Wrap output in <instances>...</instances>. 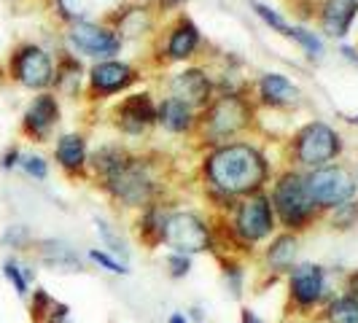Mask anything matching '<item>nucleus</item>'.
I'll use <instances>...</instances> for the list:
<instances>
[{"instance_id": "nucleus-2", "label": "nucleus", "mask_w": 358, "mask_h": 323, "mask_svg": "<svg viewBox=\"0 0 358 323\" xmlns=\"http://www.w3.org/2000/svg\"><path fill=\"white\" fill-rule=\"evenodd\" d=\"M269 202H272V210H275V221H280V227L288 232L307 229L318 215V208L313 205V199L307 194L305 178L299 173L280 175L275 189H272Z\"/></svg>"}, {"instance_id": "nucleus-23", "label": "nucleus", "mask_w": 358, "mask_h": 323, "mask_svg": "<svg viewBox=\"0 0 358 323\" xmlns=\"http://www.w3.org/2000/svg\"><path fill=\"white\" fill-rule=\"evenodd\" d=\"M199 43V33L194 24H189V22H183L178 30L173 33L170 38V46H167V52L173 59H186V57H192L194 49H197Z\"/></svg>"}, {"instance_id": "nucleus-11", "label": "nucleus", "mask_w": 358, "mask_h": 323, "mask_svg": "<svg viewBox=\"0 0 358 323\" xmlns=\"http://www.w3.org/2000/svg\"><path fill=\"white\" fill-rule=\"evenodd\" d=\"M245 122H248V108L243 106L237 97H224L218 106H213L210 119H208L210 129L221 138L237 132L240 127H245Z\"/></svg>"}, {"instance_id": "nucleus-36", "label": "nucleus", "mask_w": 358, "mask_h": 323, "mask_svg": "<svg viewBox=\"0 0 358 323\" xmlns=\"http://www.w3.org/2000/svg\"><path fill=\"white\" fill-rule=\"evenodd\" d=\"M345 294H350V296L358 299V269L348 275V280H345Z\"/></svg>"}, {"instance_id": "nucleus-17", "label": "nucleus", "mask_w": 358, "mask_h": 323, "mask_svg": "<svg viewBox=\"0 0 358 323\" xmlns=\"http://www.w3.org/2000/svg\"><path fill=\"white\" fill-rule=\"evenodd\" d=\"M132 81V71L127 68L124 62H100L92 71V84L94 89L100 92H119L122 87H127Z\"/></svg>"}, {"instance_id": "nucleus-39", "label": "nucleus", "mask_w": 358, "mask_h": 323, "mask_svg": "<svg viewBox=\"0 0 358 323\" xmlns=\"http://www.w3.org/2000/svg\"><path fill=\"white\" fill-rule=\"evenodd\" d=\"M167 323H189V318H186L183 313H173V315L167 318Z\"/></svg>"}, {"instance_id": "nucleus-6", "label": "nucleus", "mask_w": 358, "mask_h": 323, "mask_svg": "<svg viewBox=\"0 0 358 323\" xmlns=\"http://www.w3.org/2000/svg\"><path fill=\"white\" fill-rule=\"evenodd\" d=\"M288 299L302 315L323 307L331 294H329V280H326V269L321 264H294L288 269Z\"/></svg>"}, {"instance_id": "nucleus-20", "label": "nucleus", "mask_w": 358, "mask_h": 323, "mask_svg": "<svg viewBox=\"0 0 358 323\" xmlns=\"http://www.w3.org/2000/svg\"><path fill=\"white\" fill-rule=\"evenodd\" d=\"M57 162L65 170H78L87 162V143L81 135H65L57 143Z\"/></svg>"}, {"instance_id": "nucleus-14", "label": "nucleus", "mask_w": 358, "mask_h": 323, "mask_svg": "<svg viewBox=\"0 0 358 323\" xmlns=\"http://www.w3.org/2000/svg\"><path fill=\"white\" fill-rule=\"evenodd\" d=\"M296 251H299V240H296L294 232H283V234H278V237H272L267 253H264L267 269L272 275L288 272V269L296 264Z\"/></svg>"}, {"instance_id": "nucleus-8", "label": "nucleus", "mask_w": 358, "mask_h": 323, "mask_svg": "<svg viewBox=\"0 0 358 323\" xmlns=\"http://www.w3.org/2000/svg\"><path fill=\"white\" fill-rule=\"evenodd\" d=\"M337 154H340V135L321 122L307 124L296 138V159L305 167H313V170L326 167Z\"/></svg>"}, {"instance_id": "nucleus-26", "label": "nucleus", "mask_w": 358, "mask_h": 323, "mask_svg": "<svg viewBox=\"0 0 358 323\" xmlns=\"http://www.w3.org/2000/svg\"><path fill=\"white\" fill-rule=\"evenodd\" d=\"M54 302H57V299L49 296V291L36 288V291H33V299H30V318H33V323H46Z\"/></svg>"}, {"instance_id": "nucleus-27", "label": "nucleus", "mask_w": 358, "mask_h": 323, "mask_svg": "<svg viewBox=\"0 0 358 323\" xmlns=\"http://www.w3.org/2000/svg\"><path fill=\"white\" fill-rule=\"evenodd\" d=\"M90 259L94 261V264H97V267H103L106 272H110V275H127V272H129L124 261L113 259V256H110V253H106V251H97V248H92Z\"/></svg>"}, {"instance_id": "nucleus-29", "label": "nucleus", "mask_w": 358, "mask_h": 323, "mask_svg": "<svg viewBox=\"0 0 358 323\" xmlns=\"http://www.w3.org/2000/svg\"><path fill=\"white\" fill-rule=\"evenodd\" d=\"M288 36L294 38V41H299V43L307 49L310 57H321L323 46H321V41L313 36V33H307V30H302V27H294V30H288Z\"/></svg>"}, {"instance_id": "nucleus-24", "label": "nucleus", "mask_w": 358, "mask_h": 323, "mask_svg": "<svg viewBox=\"0 0 358 323\" xmlns=\"http://www.w3.org/2000/svg\"><path fill=\"white\" fill-rule=\"evenodd\" d=\"M164 218L167 213H162L159 208H148L141 218V237H143L148 245H159L162 232H164Z\"/></svg>"}, {"instance_id": "nucleus-18", "label": "nucleus", "mask_w": 358, "mask_h": 323, "mask_svg": "<svg viewBox=\"0 0 358 323\" xmlns=\"http://www.w3.org/2000/svg\"><path fill=\"white\" fill-rule=\"evenodd\" d=\"M262 97L272 103V106H291V103H296L299 100V89L288 81L286 76H280V73H269L262 78Z\"/></svg>"}, {"instance_id": "nucleus-33", "label": "nucleus", "mask_w": 358, "mask_h": 323, "mask_svg": "<svg viewBox=\"0 0 358 323\" xmlns=\"http://www.w3.org/2000/svg\"><path fill=\"white\" fill-rule=\"evenodd\" d=\"M224 278H227V288L232 291V296H243V269L234 267V264H227Z\"/></svg>"}, {"instance_id": "nucleus-5", "label": "nucleus", "mask_w": 358, "mask_h": 323, "mask_svg": "<svg viewBox=\"0 0 358 323\" xmlns=\"http://www.w3.org/2000/svg\"><path fill=\"white\" fill-rule=\"evenodd\" d=\"M305 186L318 210H331L342 202H350L358 189L353 173L345 167H318L305 178Z\"/></svg>"}, {"instance_id": "nucleus-25", "label": "nucleus", "mask_w": 358, "mask_h": 323, "mask_svg": "<svg viewBox=\"0 0 358 323\" xmlns=\"http://www.w3.org/2000/svg\"><path fill=\"white\" fill-rule=\"evenodd\" d=\"M331 227L340 229V232H348L358 227V202L350 199V202H342L337 208H331Z\"/></svg>"}, {"instance_id": "nucleus-7", "label": "nucleus", "mask_w": 358, "mask_h": 323, "mask_svg": "<svg viewBox=\"0 0 358 323\" xmlns=\"http://www.w3.org/2000/svg\"><path fill=\"white\" fill-rule=\"evenodd\" d=\"M106 186L113 197L129 208H143L154 197V178L138 159H127L116 173L108 175Z\"/></svg>"}, {"instance_id": "nucleus-22", "label": "nucleus", "mask_w": 358, "mask_h": 323, "mask_svg": "<svg viewBox=\"0 0 358 323\" xmlns=\"http://www.w3.org/2000/svg\"><path fill=\"white\" fill-rule=\"evenodd\" d=\"M41 259H43V264H49L54 269H65V272H78L81 269L78 256L68 245H62V243H43Z\"/></svg>"}, {"instance_id": "nucleus-37", "label": "nucleus", "mask_w": 358, "mask_h": 323, "mask_svg": "<svg viewBox=\"0 0 358 323\" xmlns=\"http://www.w3.org/2000/svg\"><path fill=\"white\" fill-rule=\"evenodd\" d=\"M240 323H264V321L256 315V310H251V307H243V313H240Z\"/></svg>"}, {"instance_id": "nucleus-34", "label": "nucleus", "mask_w": 358, "mask_h": 323, "mask_svg": "<svg viewBox=\"0 0 358 323\" xmlns=\"http://www.w3.org/2000/svg\"><path fill=\"white\" fill-rule=\"evenodd\" d=\"M253 11H256L259 17L264 19L267 24H272L275 30H280V33H288V24H286V22H283L280 17H278V14L272 11V8H267V6H262V3H253Z\"/></svg>"}, {"instance_id": "nucleus-28", "label": "nucleus", "mask_w": 358, "mask_h": 323, "mask_svg": "<svg viewBox=\"0 0 358 323\" xmlns=\"http://www.w3.org/2000/svg\"><path fill=\"white\" fill-rule=\"evenodd\" d=\"M3 275L14 283V288H17V294L24 299L27 296V278H24V272H22V267H19L14 259H8L6 264H3Z\"/></svg>"}, {"instance_id": "nucleus-35", "label": "nucleus", "mask_w": 358, "mask_h": 323, "mask_svg": "<svg viewBox=\"0 0 358 323\" xmlns=\"http://www.w3.org/2000/svg\"><path fill=\"white\" fill-rule=\"evenodd\" d=\"M27 237H30V232H27L24 227H11V229L6 232V237H3V243L14 245V248H22V245L27 243Z\"/></svg>"}, {"instance_id": "nucleus-1", "label": "nucleus", "mask_w": 358, "mask_h": 323, "mask_svg": "<svg viewBox=\"0 0 358 323\" xmlns=\"http://www.w3.org/2000/svg\"><path fill=\"white\" fill-rule=\"evenodd\" d=\"M208 180L224 197L256 194L267 180V162L251 145L232 143L213 151L205 164Z\"/></svg>"}, {"instance_id": "nucleus-4", "label": "nucleus", "mask_w": 358, "mask_h": 323, "mask_svg": "<svg viewBox=\"0 0 358 323\" xmlns=\"http://www.w3.org/2000/svg\"><path fill=\"white\" fill-rule=\"evenodd\" d=\"M162 243L173 253L194 256L213 248V232L197 213H167Z\"/></svg>"}, {"instance_id": "nucleus-3", "label": "nucleus", "mask_w": 358, "mask_h": 323, "mask_svg": "<svg viewBox=\"0 0 358 323\" xmlns=\"http://www.w3.org/2000/svg\"><path fill=\"white\" fill-rule=\"evenodd\" d=\"M272 232H275V210H272L267 194H262V192L248 194L234 208L232 234L237 237L240 245L251 248L256 243L272 237Z\"/></svg>"}, {"instance_id": "nucleus-38", "label": "nucleus", "mask_w": 358, "mask_h": 323, "mask_svg": "<svg viewBox=\"0 0 358 323\" xmlns=\"http://www.w3.org/2000/svg\"><path fill=\"white\" fill-rule=\"evenodd\" d=\"M17 159H19V151H17V148H11V151H8V154H6L3 159H0V167H6V170H11V167L17 164Z\"/></svg>"}, {"instance_id": "nucleus-15", "label": "nucleus", "mask_w": 358, "mask_h": 323, "mask_svg": "<svg viewBox=\"0 0 358 323\" xmlns=\"http://www.w3.org/2000/svg\"><path fill=\"white\" fill-rule=\"evenodd\" d=\"M356 0H326V6H323V30L334 38L348 36V30H350V24L356 19Z\"/></svg>"}, {"instance_id": "nucleus-9", "label": "nucleus", "mask_w": 358, "mask_h": 323, "mask_svg": "<svg viewBox=\"0 0 358 323\" xmlns=\"http://www.w3.org/2000/svg\"><path fill=\"white\" fill-rule=\"evenodd\" d=\"M14 76L27 89H43L52 84V59L38 46H24L14 57Z\"/></svg>"}, {"instance_id": "nucleus-40", "label": "nucleus", "mask_w": 358, "mask_h": 323, "mask_svg": "<svg viewBox=\"0 0 358 323\" xmlns=\"http://www.w3.org/2000/svg\"><path fill=\"white\" fill-rule=\"evenodd\" d=\"M286 323H299V321H286Z\"/></svg>"}, {"instance_id": "nucleus-16", "label": "nucleus", "mask_w": 358, "mask_h": 323, "mask_svg": "<svg viewBox=\"0 0 358 323\" xmlns=\"http://www.w3.org/2000/svg\"><path fill=\"white\" fill-rule=\"evenodd\" d=\"M154 122V106L148 94H132L127 97L124 106L119 108V124L127 132H143L145 127Z\"/></svg>"}, {"instance_id": "nucleus-30", "label": "nucleus", "mask_w": 358, "mask_h": 323, "mask_svg": "<svg viewBox=\"0 0 358 323\" xmlns=\"http://www.w3.org/2000/svg\"><path fill=\"white\" fill-rule=\"evenodd\" d=\"M94 224H97V232H100V237L106 240V245L110 248V251L116 253V256H127V248L124 243L113 234V229H110V224H106V221H100V218H94Z\"/></svg>"}, {"instance_id": "nucleus-42", "label": "nucleus", "mask_w": 358, "mask_h": 323, "mask_svg": "<svg viewBox=\"0 0 358 323\" xmlns=\"http://www.w3.org/2000/svg\"><path fill=\"white\" fill-rule=\"evenodd\" d=\"M356 3H358V0H356Z\"/></svg>"}, {"instance_id": "nucleus-32", "label": "nucleus", "mask_w": 358, "mask_h": 323, "mask_svg": "<svg viewBox=\"0 0 358 323\" xmlns=\"http://www.w3.org/2000/svg\"><path fill=\"white\" fill-rule=\"evenodd\" d=\"M22 170L38 180H43L49 175V167H46V162L41 159V157H24V159H22Z\"/></svg>"}, {"instance_id": "nucleus-21", "label": "nucleus", "mask_w": 358, "mask_h": 323, "mask_svg": "<svg viewBox=\"0 0 358 323\" xmlns=\"http://www.w3.org/2000/svg\"><path fill=\"white\" fill-rule=\"evenodd\" d=\"M159 122L170 132H183V129H189V124H192V108L186 106V103H180V100H176V97H170V100L162 103Z\"/></svg>"}, {"instance_id": "nucleus-12", "label": "nucleus", "mask_w": 358, "mask_h": 323, "mask_svg": "<svg viewBox=\"0 0 358 323\" xmlns=\"http://www.w3.org/2000/svg\"><path fill=\"white\" fill-rule=\"evenodd\" d=\"M57 119H59L57 100L52 94H41V97L33 100V106L27 108V113H24V129L30 135H36V138H46Z\"/></svg>"}, {"instance_id": "nucleus-19", "label": "nucleus", "mask_w": 358, "mask_h": 323, "mask_svg": "<svg viewBox=\"0 0 358 323\" xmlns=\"http://www.w3.org/2000/svg\"><path fill=\"white\" fill-rule=\"evenodd\" d=\"M326 323H358V299L350 294H331V299L321 307Z\"/></svg>"}, {"instance_id": "nucleus-13", "label": "nucleus", "mask_w": 358, "mask_h": 323, "mask_svg": "<svg viewBox=\"0 0 358 323\" xmlns=\"http://www.w3.org/2000/svg\"><path fill=\"white\" fill-rule=\"evenodd\" d=\"M173 92H176V100L186 106H202L210 97V81L202 71L178 73L173 78Z\"/></svg>"}, {"instance_id": "nucleus-31", "label": "nucleus", "mask_w": 358, "mask_h": 323, "mask_svg": "<svg viewBox=\"0 0 358 323\" xmlns=\"http://www.w3.org/2000/svg\"><path fill=\"white\" fill-rule=\"evenodd\" d=\"M167 267H170V278H186L192 272V256H183V253H170L167 256Z\"/></svg>"}, {"instance_id": "nucleus-10", "label": "nucleus", "mask_w": 358, "mask_h": 323, "mask_svg": "<svg viewBox=\"0 0 358 323\" xmlns=\"http://www.w3.org/2000/svg\"><path fill=\"white\" fill-rule=\"evenodd\" d=\"M73 49L87 57H108V54L119 52V41L113 33H108L97 24H90V22H78L73 24V30L68 33Z\"/></svg>"}, {"instance_id": "nucleus-41", "label": "nucleus", "mask_w": 358, "mask_h": 323, "mask_svg": "<svg viewBox=\"0 0 358 323\" xmlns=\"http://www.w3.org/2000/svg\"><path fill=\"white\" fill-rule=\"evenodd\" d=\"M353 122H356V124H358V116H356V119H353Z\"/></svg>"}]
</instances>
